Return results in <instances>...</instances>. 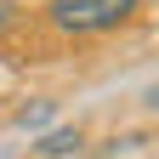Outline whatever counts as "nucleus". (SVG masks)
<instances>
[{"label":"nucleus","mask_w":159,"mask_h":159,"mask_svg":"<svg viewBox=\"0 0 159 159\" xmlns=\"http://www.w3.org/2000/svg\"><path fill=\"white\" fill-rule=\"evenodd\" d=\"M17 11H23V0H0V29H11Z\"/></svg>","instance_id":"obj_4"},{"label":"nucleus","mask_w":159,"mask_h":159,"mask_svg":"<svg viewBox=\"0 0 159 159\" xmlns=\"http://www.w3.org/2000/svg\"><path fill=\"white\" fill-rule=\"evenodd\" d=\"M51 119H57V108H51V102H34V108L17 114V125H23V131H46Z\"/></svg>","instance_id":"obj_3"},{"label":"nucleus","mask_w":159,"mask_h":159,"mask_svg":"<svg viewBox=\"0 0 159 159\" xmlns=\"http://www.w3.org/2000/svg\"><path fill=\"white\" fill-rule=\"evenodd\" d=\"M74 148H80V131H46L34 153H46V159H63V153H74Z\"/></svg>","instance_id":"obj_2"},{"label":"nucleus","mask_w":159,"mask_h":159,"mask_svg":"<svg viewBox=\"0 0 159 159\" xmlns=\"http://www.w3.org/2000/svg\"><path fill=\"white\" fill-rule=\"evenodd\" d=\"M148 108H153V114H159V85H148Z\"/></svg>","instance_id":"obj_5"},{"label":"nucleus","mask_w":159,"mask_h":159,"mask_svg":"<svg viewBox=\"0 0 159 159\" xmlns=\"http://www.w3.org/2000/svg\"><path fill=\"white\" fill-rule=\"evenodd\" d=\"M136 6L142 0H46V17L63 34H108L119 23H131Z\"/></svg>","instance_id":"obj_1"}]
</instances>
